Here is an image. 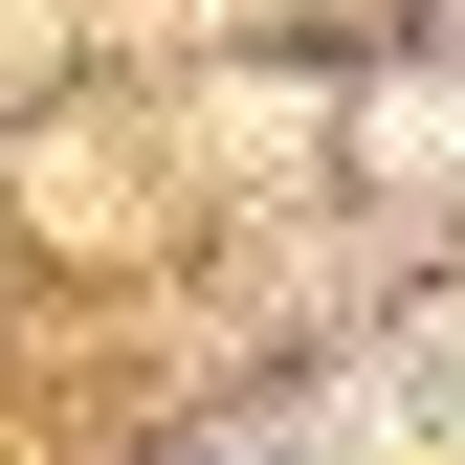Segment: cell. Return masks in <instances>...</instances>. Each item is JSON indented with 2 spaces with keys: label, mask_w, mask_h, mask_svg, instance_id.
<instances>
[{
  "label": "cell",
  "mask_w": 465,
  "mask_h": 465,
  "mask_svg": "<svg viewBox=\"0 0 465 465\" xmlns=\"http://www.w3.org/2000/svg\"><path fill=\"white\" fill-rule=\"evenodd\" d=\"M399 399H421V443L465 465V311H421V332H399Z\"/></svg>",
  "instance_id": "1"
}]
</instances>
